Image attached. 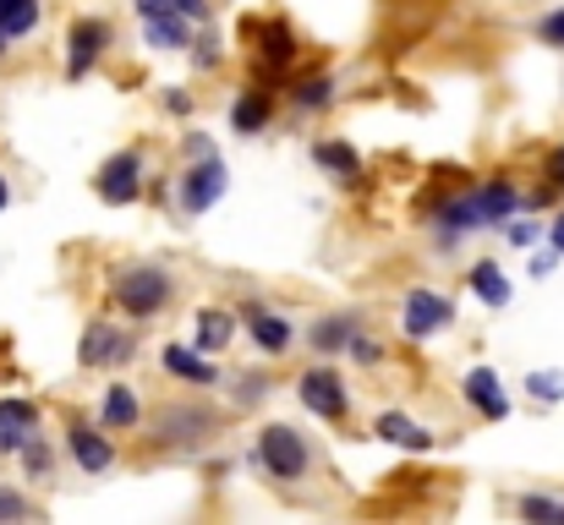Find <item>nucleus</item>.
<instances>
[{
	"label": "nucleus",
	"mask_w": 564,
	"mask_h": 525,
	"mask_svg": "<svg viewBox=\"0 0 564 525\" xmlns=\"http://www.w3.org/2000/svg\"><path fill=\"white\" fill-rule=\"evenodd\" d=\"M230 340H236V318H230L225 307H208V313H197L192 346L203 350V356H214V350H230Z\"/></svg>",
	"instance_id": "22"
},
{
	"label": "nucleus",
	"mask_w": 564,
	"mask_h": 525,
	"mask_svg": "<svg viewBox=\"0 0 564 525\" xmlns=\"http://www.w3.org/2000/svg\"><path fill=\"white\" fill-rule=\"evenodd\" d=\"M39 17H44L39 0H0V33L6 39H28L39 28Z\"/></svg>",
	"instance_id": "25"
},
{
	"label": "nucleus",
	"mask_w": 564,
	"mask_h": 525,
	"mask_svg": "<svg viewBox=\"0 0 564 525\" xmlns=\"http://www.w3.org/2000/svg\"><path fill=\"white\" fill-rule=\"evenodd\" d=\"M160 367H165L171 378L192 383V389H214V383H219V367H214V356H203L197 346H165V350H160Z\"/></svg>",
	"instance_id": "14"
},
{
	"label": "nucleus",
	"mask_w": 564,
	"mask_h": 525,
	"mask_svg": "<svg viewBox=\"0 0 564 525\" xmlns=\"http://www.w3.org/2000/svg\"><path fill=\"white\" fill-rule=\"evenodd\" d=\"M6 44H11V39H6V33H0V55H6Z\"/></svg>",
	"instance_id": "42"
},
{
	"label": "nucleus",
	"mask_w": 564,
	"mask_h": 525,
	"mask_svg": "<svg viewBox=\"0 0 564 525\" xmlns=\"http://www.w3.org/2000/svg\"><path fill=\"white\" fill-rule=\"evenodd\" d=\"M269 116H274V99H269L263 88H247V94L230 105V132L252 138V132H263V127H269Z\"/></svg>",
	"instance_id": "21"
},
{
	"label": "nucleus",
	"mask_w": 564,
	"mask_h": 525,
	"mask_svg": "<svg viewBox=\"0 0 564 525\" xmlns=\"http://www.w3.org/2000/svg\"><path fill=\"white\" fill-rule=\"evenodd\" d=\"M165 110H171V116H192V94L171 88V94H165Z\"/></svg>",
	"instance_id": "35"
},
{
	"label": "nucleus",
	"mask_w": 564,
	"mask_h": 525,
	"mask_svg": "<svg viewBox=\"0 0 564 525\" xmlns=\"http://www.w3.org/2000/svg\"><path fill=\"white\" fill-rule=\"evenodd\" d=\"M532 33H538L543 44H554V50H564V6H560V11H543Z\"/></svg>",
	"instance_id": "33"
},
{
	"label": "nucleus",
	"mask_w": 564,
	"mask_h": 525,
	"mask_svg": "<svg viewBox=\"0 0 564 525\" xmlns=\"http://www.w3.org/2000/svg\"><path fill=\"white\" fill-rule=\"evenodd\" d=\"M373 433L383 444H394V449H411V455H427L438 438H433V427H422V422H411L405 411H378L373 416Z\"/></svg>",
	"instance_id": "15"
},
{
	"label": "nucleus",
	"mask_w": 564,
	"mask_h": 525,
	"mask_svg": "<svg viewBox=\"0 0 564 525\" xmlns=\"http://www.w3.org/2000/svg\"><path fill=\"white\" fill-rule=\"evenodd\" d=\"M460 389H466V405H471L482 422H505V416H510V394H505V383H499L494 367H471Z\"/></svg>",
	"instance_id": "13"
},
{
	"label": "nucleus",
	"mask_w": 564,
	"mask_h": 525,
	"mask_svg": "<svg viewBox=\"0 0 564 525\" xmlns=\"http://www.w3.org/2000/svg\"><path fill=\"white\" fill-rule=\"evenodd\" d=\"M521 521H538V525H564V499H549V493H527L516 504Z\"/></svg>",
	"instance_id": "27"
},
{
	"label": "nucleus",
	"mask_w": 564,
	"mask_h": 525,
	"mask_svg": "<svg viewBox=\"0 0 564 525\" xmlns=\"http://www.w3.org/2000/svg\"><path fill=\"white\" fill-rule=\"evenodd\" d=\"M17 455H22V471H28V477H39V482H44V477H50V466H55V455H50V444H44L39 433H33Z\"/></svg>",
	"instance_id": "29"
},
{
	"label": "nucleus",
	"mask_w": 564,
	"mask_h": 525,
	"mask_svg": "<svg viewBox=\"0 0 564 525\" xmlns=\"http://www.w3.org/2000/svg\"><path fill=\"white\" fill-rule=\"evenodd\" d=\"M138 422H143L138 389H132V383H110L105 400H99V427H105V433H132Z\"/></svg>",
	"instance_id": "16"
},
{
	"label": "nucleus",
	"mask_w": 564,
	"mask_h": 525,
	"mask_svg": "<svg viewBox=\"0 0 564 525\" xmlns=\"http://www.w3.org/2000/svg\"><path fill=\"white\" fill-rule=\"evenodd\" d=\"M94 192H99V203H110V208L138 203V197H143V154H138V149L110 154V160L99 165V175H94Z\"/></svg>",
	"instance_id": "6"
},
{
	"label": "nucleus",
	"mask_w": 564,
	"mask_h": 525,
	"mask_svg": "<svg viewBox=\"0 0 564 525\" xmlns=\"http://www.w3.org/2000/svg\"><path fill=\"white\" fill-rule=\"evenodd\" d=\"M241 324L252 335V350H263V356H285V350L296 346V324L280 318L269 302H241Z\"/></svg>",
	"instance_id": "11"
},
{
	"label": "nucleus",
	"mask_w": 564,
	"mask_h": 525,
	"mask_svg": "<svg viewBox=\"0 0 564 525\" xmlns=\"http://www.w3.org/2000/svg\"><path fill=\"white\" fill-rule=\"evenodd\" d=\"M39 433V405L33 400H0V449L17 455Z\"/></svg>",
	"instance_id": "18"
},
{
	"label": "nucleus",
	"mask_w": 564,
	"mask_h": 525,
	"mask_svg": "<svg viewBox=\"0 0 564 525\" xmlns=\"http://www.w3.org/2000/svg\"><path fill=\"white\" fill-rule=\"evenodd\" d=\"M110 22L105 17H77L72 22V33H66V77L72 83H83L99 61H105V50H110Z\"/></svg>",
	"instance_id": "7"
},
{
	"label": "nucleus",
	"mask_w": 564,
	"mask_h": 525,
	"mask_svg": "<svg viewBox=\"0 0 564 525\" xmlns=\"http://www.w3.org/2000/svg\"><path fill=\"white\" fill-rule=\"evenodd\" d=\"M225 186H230V175H225V160L219 154H208V160H192L187 175H182V214H208L219 197H225Z\"/></svg>",
	"instance_id": "9"
},
{
	"label": "nucleus",
	"mask_w": 564,
	"mask_h": 525,
	"mask_svg": "<svg viewBox=\"0 0 564 525\" xmlns=\"http://www.w3.org/2000/svg\"><path fill=\"white\" fill-rule=\"evenodd\" d=\"M335 94H340V83H335L329 72H318V77H307V83H296V88H291V105H296L302 116H318V110H329V105H335Z\"/></svg>",
	"instance_id": "24"
},
{
	"label": "nucleus",
	"mask_w": 564,
	"mask_h": 525,
	"mask_svg": "<svg viewBox=\"0 0 564 525\" xmlns=\"http://www.w3.org/2000/svg\"><path fill=\"white\" fill-rule=\"evenodd\" d=\"M455 324V302L444 296V291H411L405 302H400V329H405V340H433V335H444Z\"/></svg>",
	"instance_id": "8"
},
{
	"label": "nucleus",
	"mask_w": 564,
	"mask_h": 525,
	"mask_svg": "<svg viewBox=\"0 0 564 525\" xmlns=\"http://www.w3.org/2000/svg\"><path fill=\"white\" fill-rule=\"evenodd\" d=\"M521 203H527V197H521L510 181H482V186H471V192L449 197L427 225L438 230V241H460V236H471V230H488V225L510 219Z\"/></svg>",
	"instance_id": "1"
},
{
	"label": "nucleus",
	"mask_w": 564,
	"mask_h": 525,
	"mask_svg": "<svg viewBox=\"0 0 564 525\" xmlns=\"http://www.w3.org/2000/svg\"><path fill=\"white\" fill-rule=\"evenodd\" d=\"M258 466L274 477V482H302L313 471V444L307 433H296L291 422H269L258 433Z\"/></svg>",
	"instance_id": "3"
},
{
	"label": "nucleus",
	"mask_w": 564,
	"mask_h": 525,
	"mask_svg": "<svg viewBox=\"0 0 564 525\" xmlns=\"http://www.w3.org/2000/svg\"><path fill=\"white\" fill-rule=\"evenodd\" d=\"M143 39L154 50H187L192 44V22L182 11H160V17H143Z\"/></svg>",
	"instance_id": "23"
},
{
	"label": "nucleus",
	"mask_w": 564,
	"mask_h": 525,
	"mask_svg": "<svg viewBox=\"0 0 564 525\" xmlns=\"http://www.w3.org/2000/svg\"><path fill=\"white\" fill-rule=\"evenodd\" d=\"M510 241H516V247H532V241H538V225H510Z\"/></svg>",
	"instance_id": "37"
},
{
	"label": "nucleus",
	"mask_w": 564,
	"mask_h": 525,
	"mask_svg": "<svg viewBox=\"0 0 564 525\" xmlns=\"http://www.w3.org/2000/svg\"><path fill=\"white\" fill-rule=\"evenodd\" d=\"M219 427H225V416H219L214 405H165L160 422H154V438H160L165 449H192V444L214 438Z\"/></svg>",
	"instance_id": "5"
},
{
	"label": "nucleus",
	"mask_w": 564,
	"mask_h": 525,
	"mask_svg": "<svg viewBox=\"0 0 564 525\" xmlns=\"http://www.w3.org/2000/svg\"><path fill=\"white\" fill-rule=\"evenodd\" d=\"M527 389H532L538 400H564V378H554V372H532Z\"/></svg>",
	"instance_id": "34"
},
{
	"label": "nucleus",
	"mask_w": 564,
	"mask_h": 525,
	"mask_svg": "<svg viewBox=\"0 0 564 525\" xmlns=\"http://www.w3.org/2000/svg\"><path fill=\"white\" fill-rule=\"evenodd\" d=\"M132 350H138V340L127 329H116V324L99 318L77 340V367H121V361H132Z\"/></svg>",
	"instance_id": "10"
},
{
	"label": "nucleus",
	"mask_w": 564,
	"mask_h": 525,
	"mask_svg": "<svg viewBox=\"0 0 564 525\" xmlns=\"http://www.w3.org/2000/svg\"><path fill=\"white\" fill-rule=\"evenodd\" d=\"M192 61H197L203 72H214V66L225 61V50H219V33H203V39L192 33Z\"/></svg>",
	"instance_id": "31"
},
{
	"label": "nucleus",
	"mask_w": 564,
	"mask_h": 525,
	"mask_svg": "<svg viewBox=\"0 0 564 525\" xmlns=\"http://www.w3.org/2000/svg\"><path fill=\"white\" fill-rule=\"evenodd\" d=\"M39 510H33V499H22L17 488H0V525H11V521H33Z\"/></svg>",
	"instance_id": "30"
},
{
	"label": "nucleus",
	"mask_w": 564,
	"mask_h": 525,
	"mask_svg": "<svg viewBox=\"0 0 564 525\" xmlns=\"http://www.w3.org/2000/svg\"><path fill=\"white\" fill-rule=\"evenodd\" d=\"M357 329H362V318H357V313H324V318L307 329V346L335 361V356H346V346H351V335H357Z\"/></svg>",
	"instance_id": "17"
},
{
	"label": "nucleus",
	"mask_w": 564,
	"mask_h": 525,
	"mask_svg": "<svg viewBox=\"0 0 564 525\" xmlns=\"http://www.w3.org/2000/svg\"><path fill=\"white\" fill-rule=\"evenodd\" d=\"M6 203H11V186H6V175H0V208H6Z\"/></svg>",
	"instance_id": "41"
},
{
	"label": "nucleus",
	"mask_w": 564,
	"mask_h": 525,
	"mask_svg": "<svg viewBox=\"0 0 564 525\" xmlns=\"http://www.w3.org/2000/svg\"><path fill=\"white\" fill-rule=\"evenodd\" d=\"M549 247L564 258V214H554V225H549Z\"/></svg>",
	"instance_id": "39"
},
{
	"label": "nucleus",
	"mask_w": 564,
	"mask_h": 525,
	"mask_svg": "<svg viewBox=\"0 0 564 525\" xmlns=\"http://www.w3.org/2000/svg\"><path fill=\"white\" fill-rule=\"evenodd\" d=\"M296 394H302V405H307L318 422H346V416H351V389H346V378H340V367H335L329 356L296 378Z\"/></svg>",
	"instance_id": "4"
},
{
	"label": "nucleus",
	"mask_w": 564,
	"mask_h": 525,
	"mask_svg": "<svg viewBox=\"0 0 564 525\" xmlns=\"http://www.w3.org/2000/svg\"><path fill=\"white\" fill-rule=\"evenodd\" d=\"M66 455H72L77 471H88V477H99V471L116 466L110 433H105V427H88V422H72V427H66Z\"/></svg>",
	"instance_id": "12"
},
{
	"label": "nucleus",
	"mask_w": 564,
	"mask_h": 525,
	"mask_svg": "<svg viewBox=\"0 0 564 525\" xmlns=\"http://www.w3.org/2000/svg\"><path fill=\"white\" fill-rule=\"evenodd\" d=\"M110 302L121 307L127 324H149V318H160V313L176 302V280H171L165 269H154V263H132L127 274H116Z\"/></svg>",
	"instance_id": "2"
},
{
	"label": "nucleus",
	"mask_w": 564,
	"mask_h": 525,
	"mask_svg": "<svg viewBox=\"0 0 564 525\" xmlns=\"http://www.w3.org/2000/svg\"><path fill=\"white\" fill-rule=\"evenodd\" d=\"M252 39H258V61L269 66V72H285L291 61H296V33L274 17V22H263V28H247Z\"/></svg>",
	"instance_id": "20"
},
{
	"label": "nucleus",
	"mask_w": 564,
	"mask_h": 525,
	"mask_svg": "<svg viewBox=\"0 0 564 525\" xmlns=\"http://www.w3.org/2000/svg\"><path fill=\"white\" fill-rule=\"evenodd\" d=\"M176 11H182L187 22H208V0H176Z\"/></svg>",
	"instance_id": "36"
},
{
	"label": "nucleus",
	"mask_w": 564,
	"mask_h": 525,
	"mask_svg": "<svg viewBox=\"0 0 564 525\" xmlns=\"http://www.w3.org/2000/svg\"><path fill=\"white\" fill-rule=\"evenodd\" d=\"M230 389H236L230 400H236L241 411H252V405H263V400H269V389H274V383H269V372H241V378H230Z\"/></svg>",
	"instance_id": "28"
},
{
	"label": "nucleus",
	"mask_w": 564,
	"mask_h": 525,
	"mask_svg": "<svg viewBox=\"0 0 564 525\" xmlns=\"http://www.w3.org/2000/svg\"><path fill=\"white\" fill-rule=\"evenodd\" d=\"M187 154H192V160H208V154H214V143H208V138H197V132H192V138H187Z\"/></svg>",
	"instance_id": "38"
},
{
	"label": "nucleus",
	"mask_w": 564,
	"mask_h": 525,
	"mask_svg": "<svg viewBox=\"0 0 564 525\" xmlns=\"http://www.w3.org/2000/svg\"><path fill=\"white\" fill-rule=\"evenodd\" d=\"M346 356H351L357 367H378V361H383V346H378V340H368V335L357 329V335H351V346H346Z\"/></svg>",
	"instance_id": "32"
},
{
	"label": "nucleus",
	"mask_w": 564,
	"mask_h": 525,
	"mask_svg": "<svg viewBox=\"0 0 564 525\" xmlns=\"http://www.w3.org/2000/svg\"><path fill=\"white\" fill-rule=\"evenodd\" d=\"M313 165H318L324 175H335L340 186H357V181H362V154H357L351 143H340V138L313 143Z\"/></svg>",
	"instance_id": "19"
},
{
	"label": "nucleus",
	"mask_w": 564,
	"mask_h": 525,
	"mask_svg": "<svg viewBox=\"0 0 564 525\" xmlns=\"http://www.w3.org/2000/svg\"><path fill=\"white\" fill-rule=\"evenodd\" d=\"M554 181H560V186H564V149H560V154H554Z\"/></svg>",
	"instance_id": "40"
},
{
	"label": "nucleus",
	"mask_w": 564,
	"mask_h": 525,
	"mask_svg": "<svg viewBox=\"0 0 564 525\" xmlns=\"http://www.w3.org/2000/svg\"><path fill=\"white\" fill-rule=\"evenodd\" d=\"M471 291L482 296V307H505L510 302V280L499 263H471Z\"/></svg>",
	"instance_id": "26"
}]
</instances>
